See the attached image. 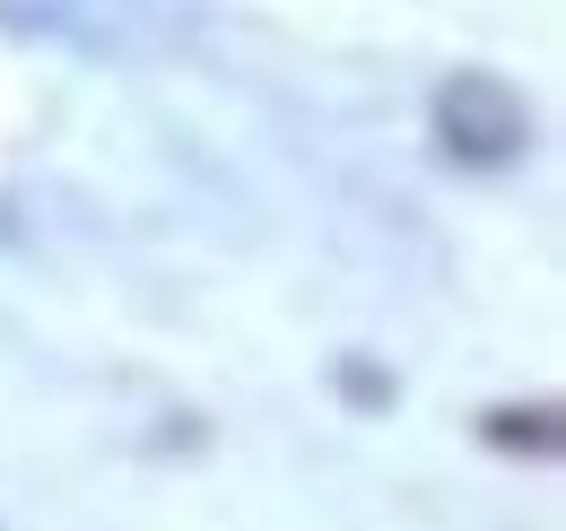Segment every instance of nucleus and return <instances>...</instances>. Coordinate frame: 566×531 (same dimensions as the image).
I'll return each instance as SVG.
<instances>
[{
    "label": "nucleus",
    "instance_id": "obj_1",
    "mask_svg": "<svg viewBox=\"0 0 566 531\" xmlns=\"http://www.w3.org/2000/svg\"><path fill=\"white\" fill-rule=\"evenodd\" d=\"M436 123H444V148L471 157V166H505V157L532 139V114H523L496 79H453L444 105H436Z\"/></svg>",
    "mask_w": 566,
    "mask_h": 531
},
{
    "label": "nucleus",
    "instance_id": "obj_2",
    "mask_svg": "<svg viewBox=\"0 0 566 531\" xmlns=\"http://www.w3.org/2000/svg\"><path fill=\"white\" fill-rule=\"evenodd\" d=\"M489 445H505V454H558V409H549V400L489 409Z\"/></svg>",
    "mask_w": 566,
    "mask_h": 531
},
{
    "label": "nucleus",
    "instance_id": "obj_3",
    "mask_svg": "<svg viewBox=\"0 0 566 531\" xmlns=\"http://www.w3.org/2000/svg\"><path fill=\"white\" fill-rule=\"evenodd\" d=\"M340 393L366 400V409H392V375H366V366L349 357V366H340Z\"/></svg>",
    "mask_w": 566,
    "mask_h": 531
}]
</instances>
